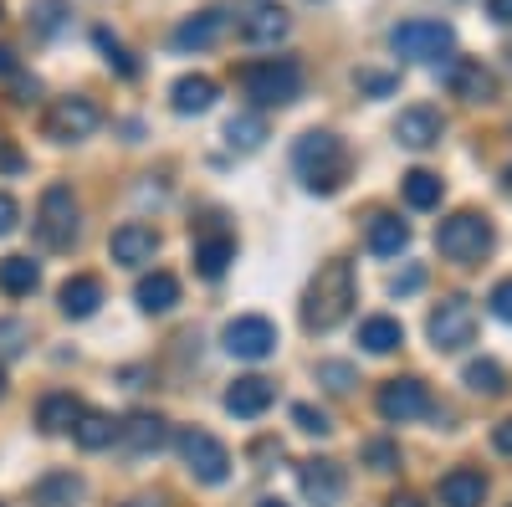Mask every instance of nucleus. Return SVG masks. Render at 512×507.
<instances>
[{
	"instance_id": "obj_1",
	"label": "nucleus",
	"mask_w": 512,
	"mask_h": 507,
	"mask_svg": "<svg viewBox=\"0 0 512 507\" xmlns=\"http://www.w3.org/2000/svg\"><path fill=\"white\" fill-rule=\"evenodd\" d=\"M354 298H359L354 267L338 262V257L323 262L318 277L308 282V298H303V328H308V333H333L338 323L354 313Z\"/></svg>"
},
{
	"instance_id": "obj_2",
	"label": "nucleus",
	"mask_w": 512,
	"mask_h": 507,
	"mask_svg": "<svg viewBox=\"0 0 512 507\" xmlns=\"http://www.w3.org/2000/svg\"><path fill=\"white\" fill-rule=\"evenodd\" d=\"M292 169L303 175V185L313 195H333L338 185L349 180V149L328 129H308L303 139L292 144Z\"/></svg>"
},
{
	"instance_id": "obj_3",
	"label": "nucleus",
	"mask_w": 512,
	"mask_h": 507,
	"mask_svg": "<svg viewBox=\"0 0 512 507\" xmlns=\"http://www.w3.org/2000/svg\"><path fill=\"white\" fill-rule=\"evenodd\" d=\"M241 88L256 108H287L303 98V67L292 57H267V62H251L241 72Z\"/></svg>"
},
{
	"instance_id": "obj_4",
	"label": "nucleus",
	"mask_w": 512,
	"mask_h": 507,
	"mask_svg": "<svg viewBox=\"0 0 512 507\" xmlns=\"http://www.w3.org/2000/svg\"><path fill=\"white\" fill-rule=\"evenodd\" d=\"M436 246H441L446 262L472 267V262H482L487 251H492V221L477 216V210H456V216H446L436 226Z\"/></svg>"
},
{
	"instance_id": "obj_5",
	"label": "nucleus",
	"mask_w": 512,
	"mask_h": 507,
	"mask_svg": "<svg viewBox=\"0 0 512 507\" xmlns=\"http://www.w3.org/2000/svg\"><path fill=\"white\" fill-rule=\"evenodd\" d=\"M36 236L47 251H67L77 241V195L72 185H47L36 200Z\"/></svg>"
},
{
	"instance_id": "obj_6",
	"label": "nucleus",
	"mask_w": 512,
	"mask_h": 507,
	"mask_svg": "<svg viewBox=\"0 0 512 507\" xmlns=\"http://www.w3.org/2000/svg\"><path fill=\"white\" fill-rule=\"evenodd\" d=\"M175 451H180V461L190 467V477L205 482V487H221V482L231 477V451L210 436V431H200V426H185V431L175 436Z\"/></svg>"
},
{
	"instance_id": "obj_7",
	"label": "nucleus",
	"mask_w": 512,
	"mask_h": 507,
	"mask_svg": "<svg viewBox=\"0 0 512 507\" xmlns=\"http://www.w3.org/2000/svg\"><path fill=\"white\" fill-rule=\"evenodd\" d=\"M98 123H103L98 103L82 98V93H72V98H57V103L47 108V118H41V134H47L52 144H82V139L98 134Z\"/></svg>"
},
{
	"instance_id": "obj_8",
	"label": "nucleus",
	"mask_w": 512,
	"mask_h": 507,
	"mask_svg": "<svg viewBox=\"0 0 512 507\" xmlns=\"http://www.w3.org/2000/svg\"><path fill=\"white\" fill-rule=\"evenodd\" d=\"M451 41H456V31L446 21H400L390 31V47L405 62H436V57L451 52Z\"/></svg>"
},
{
	"instance_id": "obj_9",
	"label": "nucleus",
	"mask_w": 512,
	"mask_h": 507,
	"mask_svg": "<svg viewBox=\"0 0 512 507\" xmlns=\"http://www.w3.org/2000/svg\"><path fill=\"white\" fill-rule=\"evenodd\" d=\"M221 344H226V354H231V359H246V364L272 359V354H277V323H272V318H262V313H241V318H231V323H226Z\"/></svg>"
},
{
	"instance_id": "obj_10",
	"label": "nucleus",
	"mask_w": 512,
	"mask_h": 507,
	"mask_svg": "<svg viewBox=\"0 0 512 507\" xmlns=\"http://www.w3.org/2000/svg\"><path fill=\"white\" fill-rule=\"evenodd\" d=\"M425 333H431V344L441 354H456L477 338V308L466 298H441V308L431 313V323H425Z\"/></svg>"
},
{
	"instance_id": "obj_11",
	"label": "nucleus",
	"mask_w": 512,
	"mask_h": 507,
	"mask_svg": "<svg viewBox=\"0 0 512 507\" xmlns=\"http://www.w3.org/2000/svg\"><path fill=\"white\" fill-rule=\"evenodd\" d=\"M374 405H379V415L390 420V426H405V420L431 415V390H425L415 374H405V379H384Z\"/></svg>"
},
{
	"instance_id": "obj_12",
	"label": "nucleus",
	"mask_w": 512,
	"mask_h": 507,
	"mask_svg": "<svg viewBox=\"0 0 512 507\" xmlns=\"http://www.w3.org/2000/svg\"><path fill=\"white\" fill-rule=\"evenodd\" d=\"M446 88L461 98V103H492L497 98V72L477 57H456L446 67Z\"/></svg>"
},
{
	"instance_id": "obj_13",
	"label": "nucleus",
	"mask_w": 512,
	"mask_h": 507,
	"mask_svg": "<svg viewBox=\"0 0 512 507\" xmlns=\"http://www.w3.org/2000/svg\"><path fill=\"white\" fill-rule=\"evenodd\" d=\"M154 251H159V231L144 226V221H123L108 236V257L118 267H144V262H154Z\"/></svg>"
},
{
	"instance_id": "obj_14",
	"label": "nucleus",
	"mask_w": 512,
	"mask_h": 507,
	"mask_svg": "<svg viewBox=\"0 0 512 507\" xmlns=\"http://www.w3.org/2000/svg\"><path fill=\"white\" fill-rule=\"evenodd\" d=\"M118 441L134 456H159L169 446V420L154 415V410H134L128 420H118Z\"/></svg>"
},
{
	"instance_id": "obj_15",
	"label": "nucleus",
	"mask_w": 512,
	"mask_h": 507,
	"mask_svg": "<svg viewBox=\"0 0 512 507\" xmlns=\"http://www.w3.org/2000/svg\"><path fill=\"white\" fill-rule=\"evenodd\" d=\"M297 487H303L308 502L333 507L338 497H344V467H338V461H328V456H313V461H303V467H297Z\"/></svg>"
},
{
	"instance_id": "obj_16",
	"label": "nucleus",
	"mask_w": 512,
	"mask_h": 507,
	"mask_svg": "<svg viewBox=\"0 0 512 507\" xmlns=\"http://www.w3.org/2000/svg\"><path fill=\"white\" fill-rule=\"evenodd\" d=\"M226 36V11L221 6H205L195 16H185L175 26V47L180 52H205V47H216V41Z\"/></svg>"
},
{
	"instance_id": "obj_17",
	"label": "nucleus",
	"mask_w": 512,
	"mask_h": 507,
	"mask_svg": "<svg viewBox=\"0 0 512 507\" xmlns=\"http://www.w3.org/2000/svg\"><path fill=\"white\" fill-rule=\"evenodd\" d=\"M272 400H277V390H272V379H262V374H241L236 385L226 390V410H231L236 420H256V415H267V410H272Z\"/></svg>"
},
{
	"instance_id": "obj_18",
	"label": "nucleus",
	"mask_w": 512,
	"mask_h": 507,
	"mask_svg": "<svg viewBox=\"0 0 512 507\" xmlns=\"http://www.w3.org/2000/svg\"><path fill=\"white\" fill-rule=\"evenodd\" d=\"M441 134H446L441 113L425 108V103H415V108H405V113L395 118V139H400L405 149H431V144H441Z\"/></svg>"
},
{
	"instance_id": "obj_19",
	"label": "nucleus",
	"mask_w": 512,
	"mask_h": 507,
	"mask_svg": "<svg viewBox=\"0 0 512 507\" xmlns=\"http://www.w3.org/2000/svg\"><path fill=\"white\" fill-rule=\"evenodd\" d=\"M287 11L282 6H251L241 21H236V31H241V41L246 47H277V41L287 36Z\"/></svg>"
},
{
	"instance_id": "obj_20",
	"label": "nucleus",
	"mask_w": 512,
	"mask_h": 507,
	"mask_svg": "<svg viewBox=\"0 0 512 507\" xmlns=\"http://www.w3.org/2000/svg\"><path fill=\"white\" fill-rule=\"evenodd\" d=\"M216 82H210L205 72H185L175 88H169V108H175L180 118H195V113H210L216 108Z\"/></svg>"
},
{
	"instance_id": "obj_21",
	"label": "nucleus",
	"mask_w": 512,
	"mask_h": 507,
	"mask_svg": "<svg viewBox=\"0 0 512 507\" xmlns=\"http://www.w3.org/2000/svg\"><path fill=\"white\" fill-rule=\"evenodd\" d=\"M436 497H441V507H482V497H487V477H482L477 467H451V472L441 477Z\"/></svg>"
},
{
	"instance_id": "obj_22",
	"label": "nucleus",
	"mask_w": 512,
	"mask_h": 507,
	"mask_svg": "<svg viewBox=\"0 0 512 507\" xmlns=\"http://www.w3.org/2000/svg\"><path fill=\"white\" fill-rule=\"evenodd\" d=\"M82 405L77 395H67V390H52V395H41V405H36V426L47 431V436H62V431H72L77 420H82Z\"/></svg>"
},
{
	"instance_id": "obj_23",
	"label": "nucleus",
	"mask_w": 512,
	"mask_h": 507,
	"mask_svg": "<svg viewBox=\"0 0 512 507\" xmlns=\"http://www.w3.org/2000/svg\"><path fill=\"white\" fill-rule=\"evenodd\" d=\"M57 303H62V313H67V318H93V313L103 308V282H98V277H88V272H77V277H67V282H62Z\"/></svg>"
},
{
	"instance_id": "obj_24",
	"label": "nucleus",
	"mask_w": 512,
	"mask_h": 507,
	"mask_svg": "<svg viewBox=\"0 0 512 507\" xmlns=\"http://www.w3.org/2000/svg\"><path fill=\"white\" fill-rule=\"evenodd\" d=\"M236 262V241L226 236V231H216V236H200L195 241V272L205 277V282H216V277H226V267Z\"/></svg>"
},
{
	"instance_id": "obj_25",
	"label": "nucleus",
	"mask_w": 512,
	"mask_h": 507,
	"mask_svg": "<svg viewBox=\"0 0 512 507\" xmlns=\"http://www.w3.org/2000/svg\"><path fill=\"white\" fill-rule=\"evenodd\" d=\"M134 303L144 308V313H169L180 303V282H175V272H149V277H139V287H134Z\"/></svg>"
},
{
	"instance_id": "obj_26",
	"label": "nucleus",
	"mask_w": 512,
	"mask_h": 507,
	"mask_svg": "<svg viewBox=\"0 0 512 507\" xmlns=\"http://www.w3.org/2000/svg\"><path fill=\"white\" fill-rule=\"evenodd\" d=\"M82 502V477L77 472H47L31 487V507H77Z\"/></svg>"
},
{
	"instance_id": "obj_27",
	"label": "nucleus",
	"mask_w": 512,
	"mask_h": 507,
	"mask_svg": "<svg viewBox=\"0 0 512 507\" xmlns=\"http://www.w3.org/2000/svg\"><path fill=\"white\" fill-rule=\"evenodd\" d=\"M410 246V226L400 216H369V251L374 257H400V251Z\"/></svg>"
},
{
	"instance_id": "obj_28",
	"label": "nucleus",
	"mask_w": 512,
	"mask_h": 507,
	"mask_svg": "<svg viewBox=\"0 0 512 507\" xmlns=\"http://www.w3.org/2000/svg\"><path fill=\"white\" fill-rule=\"evenodd\" d=\"M72 441H77L82 451H108V446L118 441V420L103 415V410H82V420L72 426Z\"/></svg>"
},
{
	"instance_id": "obj_29",
	"label": "nucleus",
	"mask_w": 512,
	"mask_h": 507,
	"mask_svg": "<svg viewBox=\"0 0 512 507\" xmlns=\"http://www.w3.org/2000/svg\"><path fill=\"white\" fill-rule=\"evenodd\" d=\"M36 287H41V267L31 257H6L0 262V292H6V298H31Z\"/></svg>"
},
{
	"instance_id": "obj_30",
	"label": "nucleus",
	"mask_w": 512,
	"mask_h": 507,
	"mask_svg": "<svg viewBox=\"0 0 512 507\" xmlns=\"http://www.w3.org/2000/svg\"><path fill=\"white\" fill-rule=\"evenodd\" d=\"M400 190H405V205L410 210H436L441 195H446L441 175H431V169H410V175L400 180Z\"/></svg>"
},
{
	"instance_id": "obj_31",
	"label": "nucleus",
	"mask_w": 512,
	"mask_h": 507,
	"mask_svg": "<svg viewBox=\"0 0 512 507\" xmlns=\"http://www.w3.org/2000/svg\"><path fill=\"white\" fill-rule=\"evenodd\" d=\"M359 344H364L369 354H395V349L405 344V328H400L395 318H384V313H379V318H364V323H359Z\"/></svg>"
},
{
	"instance_id": "obj_32",
	"label": "nucleus",
	"mask_w": 512,
	"mask_h": 507,
	"mask_svg": "<svg viewBox=\"0 0 512 507\" xmlns=\"http://www.w3.org/2000/svg\"><path fill=\"white\" fill-rule=\"evenodd\" d=\"M226 144L236 149V154H256L267 144V118L262 113H236L231 123H226Z\"/></svg>"
},
{
	"instance_id": "obj_33",
	"label": "nucleus",
	"mask_w": 512,
	"mask_h": 507,
	"mask_svg": "<svg viewBox=\"0 0 512 507\" xmlns=\"http://www.w3.org/2000/svg\"><path fill=\"white\" fill-rule=\"evenodd\" d=\"M93 47L108 57V67H113L118 77H139V62H134V52H128V47H123V41H118L108 26H98V31H93Z\"/></svg>"
},
{
	"instance_id": "obj_34",
	"label": "nucleus",
	"mask_w": 512,
	"mask_h": 507,
	"mask_svg": "<svg viewBox=\"0 0 512 507\" xmlns=\"http://www.w3.org/2000/svg\"><path fill=\"white\" fill-rule=\"evenodd\" d=\"M461 379H466V385H472L477 395H502V390H507V374H502L497 359H472Z\"/></svg>"
},
{
	"instance_id": "obj_35",
	"label": "nucleus",
	"mask_w": 512,
	"mask_h": 507,
	"mask_svg": "<svg viewBox=\"0 0 512 507\" xmlns=\"http://www.w3.org/2000/svg\"><path fill=\"white\" fill-rule=\"evenodd\" d=\"M318 385L333 390V395H349V390L359 385V374H354V364H344V359H328V364H318Z\"/></svg>"
},
{
	"instance_id": "obj_36",
	"label": "nucleus",
	"mask_w": 512,
	"mask_h": 507,
	"mask_svg": "<svg viewBox=\"0 0 512 507\" xmlns=\"http://www.w3.org/2000/svg\"><path fill=\"white\" fill-rule=\"evenodd\" d=\"M62 21H67V0H36V6H31V26L41 36H57Z\"/></svg>"
},
{
	"instance_id": "obj_37",
	"label": "nucleus",
	"mask_w": 512,
	"mask_h": 507,
	"mask_svg": "<svg viewBox=\"0 0 512 507\" xmlns=\"http://www.w3.org/2000/svg\"><path fill=\"white\" fill-rule=\"evenodd\" d=\"M31 344V328L21 318H0V359H16Z\"/></svg>"
},
{
	"instance_id": "obj_38",
	"label": "nucleus",
	"mask_w": 512,
	"mask_h": 507,
	"mask_svg": "<svg viewBox=\"0 0 512 507\" xmlns=\"http://www.w3.org/2000/svg\"><path fill=\"white\" fill-rule=\"evenodd\" d=\"M292 420H297V431H308V436H328L333 431L328 410H318V405H292Z\"/></svg>"
},
{
	"instance_id": "obj_39",
	"label": "nucleus",
	"mask_w": 512,
	"mask_h": 507,
	"mask_svg": "<svg viewBox=\"0 0 512 507\" xmlns=\"http://www.w3.org/2000/svg\"><path fill=\"white\" fill-rule=\"evenodd\" d=\"M364 461H369L374 472H395V467H400V451H395L390 441H369V446H364Z\"/></svg>"
},
{
	"instance_id": "obj_40",
	"label": "nucleus",
	"mask_w": 512,
	"mask_h": 507,
	"mask_svg": "<svg viewBox=\"0 0 512 507\" xmlns=\"http://www.w3.org/2000/svg\"><path fill=\"white\" fill-rule=\"evenodd\" d=\"M354 82H359L364 93H374V98H384V93H395V88H400V77H395V72H359Z\"/></svg>"
},
{
	"instance_id": "obj_41",
	"label": "nucleus",
	"mask_w": 512,
	"mask_h": 507,
	"mask_svg": "<svg viewBox=\"0 0 512 507\" xmlns=\"http://www.w3.org/2000/svg\"><path fill=\"white\" fill-rule=\"evenodd\" d=\"M487 303H492V313H497L502 323H512V277H502V282L492 287V298H487Z\"/></svg>"
},
{
	"instance_id": "obj_42",
	"label": "nucleus",
	"mask_w": 512,
	"mask_h": 507,
	"mask_svg": "<svg viewBox=\"0 0 512 507\" xmlns=\"http://www.w3.org/2000/svg\"><path fill=\"white\" fill-rule=\"evenodd\" d=\"M16 226H21V205H16V195L0 190V236H11Z\"/></svg>"
},
{
	"instance_id": "obj_43",
	"label": "nucleus",
	"mask_w": 512,
	"mask_h": 507,
	"mask_svg": "<svg viewBox=\"0 0 512 507\" xmlns=\"http://www.w3.org/2000/svg\"><path fill=\"white\" fill-rule=\"evenodd\" d=\"M420 282H425V272L410 267V272H400V277L390 282V292H395V298H410V292H420Z\"/></svg>"
},
{
	"instance_id": "obj_44",
	"label": "nucleus",
	"mask_w": 512,
	"mask_h": 507,
	"mask_svg": "<svg viewBox=\"0 0 512 507\" xmlns=\"http://www.w3.org/2000/svg\"><path fill=\"white\" fill-rule=\"evenodd\" d=\"M487 11H492L497 26H512V0H487Z\"/></svg>"
},
{
	"instance_id": "obj_45",
	"label": "nucleus",
	"mask_w": 512,
	"mask_h": 507,
	"mask_svg": "<svg viewBox=\"0 0 512 507\" xmlns=\"http://www.w3.org/2000/svg\"><path fill=\"white\" fill-rule=\"evenodd\" d=\"M492 441H497V451H502V456H512V420H502V426L492 431Z\"/></svg>"
},
{
	"instance_id": "obj_46",
	"label": "nucleus",
	"mask_w": 512,
	"mask_h": 507,
	"mask_svg": "<svg viewBox=\"0 0 512 507\" xmlns=\"http://www.w3.org/2000/svg\"><path fill=\"white\" fill-rule=\"evenodd\" d=\"M31 98H36V77H21L16 82V103H31Z\"/></svg>"
},
{
	"instance_id": "obj_47",
	"label": "nucleus",
	"mask_w": 512,
	"mask_h": 507,
	"mask_svg": "<svg viewBox=\"0 0 512 507\" xmlns=\"http://www.w3.org/2000/svg\"><path fill=\"white\" fill-rule=\"evenodd\" d=\"M0 77H16V52L0 47Z\"/></svg>"
},
{
	"instance_id": "obj_48",
	"label": "nucleus",
	"mask_w": 512,
	"mask_h": 507,
	"mask_svg": "<svg viewBox=\"0 0 512 507\" xmlns=\"http://www.w3.org/2000/svg\"><path fill=\"white\" fill-rule=\"evenodd\" d=\"M0 169H21V154H16V149H6V144H0Z\"/></svg>"
},
{
	"instance_id": "obj_49",
	"label": "nucleus",
	"mask_w": 512,
	"mask_h": 507,
	"mask_svg": "<svg viewBox=\"0 0 512 507\" xmlns=\"http://www.w3.org/2000/svg\"><path fill=\"white\" fill-rule=\"evenodd\" d=\"M390 507H420V497H415V492H395Z\"/></svg>"
},
{
	"instance_id": "obj_50",
	"label": "nucleus",
	"mask_w": 512,
	"mask_h": 507,
	"mask_svg": "<svg viewBox=\"0 0 512 507\" xmlns=\"http://www.w3.org/2000/svg\"><path fill=\"white\" fill-rule=\"evenodd\" d=\"M123 507H159V502H149V497H134V502H123Z\"/></svg>"
},
{
	"instance_id": "obj_51",
	"label": "nucleus",
	"mask_w": 512,
	"mask_h": 507,
	"mask_svg": "<svg viewBox=\"0 0 512 507\" xmlns=\"http://www.w3.org/2000/svg\"><path fill=\"white\" fill-rule=\"evenodd\" d=\"M256 507H287L282 497H262V502H256Z\"/></svg>"
},
{
	"instance_id": "obj_52",
	"label": "nucleus",
	"mask_w": 512,
	"mask_h": 507,
	"mask_svg": "<svg viewBox=\"0 0 512 507\" xmlns=\"http://www.w3.org/2000/svg\"><path fill=\"white\" fill-rule=\"evenodd\" d=\"M0 395H6V369H0Z\"/></svg>"
},
{
	"instance_id": "obj_53",
	"label": "nucleus",
	"mask_w": 512,
	"mask_h": 507,
	"mask_svg": "<svg viewBox=\"0 0 512 507\" xmlns=\"http://www.w3.org/2000/svg\"><path fill=\"white\" fill-rule=\"evenodd\" d=\"M507 190H512V164H507Z\"/></svg>"
},
{
	"instance_id": "obj_54",
	"label": "nucleus",
	"mask_w": 512,
	"mask_h": 507,
	"mask_svg": "<svg viewBox=\"0 0 512 507\" xmlns=\"http://www.w3.org/2000/svg\"><path fill=\"white\" fill-rule=\"evenodd\" d=\"M0 16H6V11H0Z\"/></svg>"
},
{
	"instance_id": "obj_55",
	"label": "nucleus",
	"mask_w": 512,
	"mask_h": 507,
	"mask_svg": "<svg viewBox=\"0 0 512 507\" xmlns=\"http://www.w3.org/2000/svg\"><path fill=\"white\" fill-rule=\"evenodd\" d=\"M0 507H6V502H0Z\"/></svg>"
}]
</instances>
